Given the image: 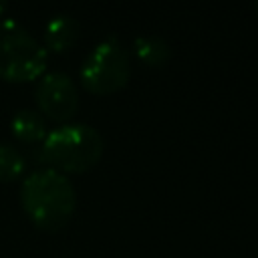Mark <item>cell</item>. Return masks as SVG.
<instances>
[{
    "mask_svg": "<svg viewBox=\"0 0 258 258\" xmlns=\"http://www.w3.org/2000/svg\"><path fill=\"white\" fill-rule=\"evenodd\" d=\"M20 202L28 218L40 228H60L75 212L77 191L64 171L42 165L20 183Z\"/></svg>",
    "mask_w": 258,
    "mask_h": 258,
    "instance_id": "1",
    "label": "cell"
},
{
    "mask_svg": "<svg viewBox=\"0 0 258 258\" xmlns=\"http://www.w3.org/2000/svg\"><path fill=\"white\" fill-rule=\"evenodd\" d=\"M105 149L101 131L85 121H64L46 131L40 143V159L50 167L83 171L95 165Z\"/></svg>",
    "mask_w": 258,
    "mask_h": 258,
    "instance_id": "2",
    "label": "cell"
},
{
    "mask_svg": "<svg viewBox=\"0 0 258 258\" xmlns=\"http://www.w3.org/2000/svg\"><path fill=\"white\" fill-rule=\"evenodd\" d=\"M48 60L46 46L18 20H0V77L26 81L40 77Z\"/></svg>",
    "mask_w": 258,
    "mask_h": 258,
    "instance_id": "3",
    "label": "cell"
},
{
    "mask_svg": "<svg viewBox=\"0 0 258 258\" xmlns=\"http://www.w3.org/2000/svg\"><path fill=\"white\" fill-rule=\"evenodd\" d=\"M83 85L97 95L113 93L121 89L131 75L129 52L117 34L103 36L85 56L81 64Z\"/></svg>",
    "mask_w": 258,
    "mask_h": 258,
    "instance_id": "4",
    "label": "cell"
},
{
    "mask_svg": "<svg viewBox=\"0 0 258 258\" xmlns=\"http://www.w3.org/2000/svg\"><path fill=\"white\" fill-rule=\"evenodd\" d=\"M38 109L58 121L69 119L79 107V89L73 77L60 69L46 71L38 77L34 87Z\"/></svg>",
    "mask_w": 258,
    "mask_h": 258,
    "instance_id": "5",
    "label": "cell"
},
{
    "mask_svg": "<svg viewBox=\"0 0 258 258\" xmlns=\"http://www.w3.org/2000/svg\"><path fill=\"white\" fill-rule=\"evenodd\" d=\"M79 32H81V22L73 14L56 12L44 22V32H42L44 42L42 44L46 46V50L48 48L67 50L71 44H75V40L79 38Z\"/></svg>",
    "mask_w": 258,
    "mask_h": 258,
    "instance_id": "6",
    "label": "cell"
},
{
    "mask_svg": "<svg viewBox=\"0 0 258 258\" xmlns=\"http://www.w3.org/2000/svg\"><path fill=\"white\" fill-rule=\"evenodd\" d=\"M10 129L12 133L22 141H36L46 135V119L38 109L22 107L16 109L10 117Z\"/></svg>",
    "mask_w": 258,
    "mask_h": 258,
    "instance_id": "7",
    "label": "cell"
},
{
    "mask_svg": "<svg viewBox=\"0 0 258 258\" xmlns=\"http://www.w3.org/2000/svg\"><path fill=\"white\" fill-rule=\"evenodd\" d=\"M133 48L141 60L153 67H161L171 58L169 42L159 34H139L133 40Z\"/></svg>",
    "mask_w": 258,
    "mask_h": 258,
    "instance_id": "8",
    "label": "cell"
},
{
    "mask_svg": "<svg viewBox=\"0 0 258 258\" xmlns=\"http://www.w3.org/2000/svg\"><path fill=\"white\" fill-rule=\"evenodd\" d=\"M26 167V157L24 153L8 143V141H0V179H14L18 177Z\"/></svg>",
    "mask_w": 258,
    "mask_h": 258,
    "instance_id": "9",
    "label": "cell"
},
{
    "mask_svg": "<svg viewBox=\"0 0 258 258\" xmlns=\"http://www.w3.org/2000/svg\"><path fill=\"white\" fill-rule=\"evenodd\" d=\"M4 10H6V4H4V2H2V0H0V14H2V12H4Z\"/></svg>",
    "mask_w": 258,
    "mask_h": 258,
    "instance_id": "10",
    "label": "cell"
},
{
    "mask_svg": "<svg viewBox=\"0 0 258 258\" xmlns=\"http://www.w3.org/2000/svg\"><path fill=\"white\" fill-rule=\"evenodd\" d=\"M254 8H256V10H258V0H256V2H254Z\"/></svg>",
    "mask_w": 258,
    "mask_h": 258,
    "instance_id": "11",
    "label": "cell"
}]
</instances>
